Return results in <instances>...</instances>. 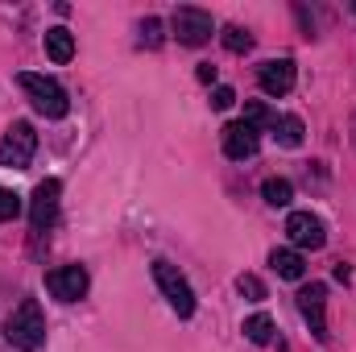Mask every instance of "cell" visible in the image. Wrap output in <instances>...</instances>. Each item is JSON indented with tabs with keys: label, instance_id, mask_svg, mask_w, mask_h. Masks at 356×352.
Wrapping results in <instances>:
<instances>
[{
	"label": "cell",
	"instance_id": "1",
	"mask_svg": "<svg viewBox=\"0 0 356 352\" xmlns=\"http://www.w3.org/2000/svg\"><path fill=\"white\" fill-rule=\"evenodd\" d=\"M4 340L21 352H38L46 344V315H42L38 298H21L17 303V311L4 319Z\"/></svg>",
	"mask_w": 356,
	"mask_h": 352
},
{
	"label": "cell",
	"instance_id": "2",
	"mask_svg": "<svg viewBox=\"0 0 356 352\" xmlns=\"http://www.w3.org/2000/svg\"><path fill=\"white\" fill-rule=\"evenodd\" d=\"M17 83H21V91L29 95V104H33L42 116L58 120V116H67V112H71V99H67V91L58 88L50 75H38V71H21V75H17Z\"/></svg>",
	"mask_w": 356,
	"mask_h": 352
},
{
	"label": "cell",
	"instance_id": "3",
	"mask_svg": "<svg viewBox=\"0 0 356 352\" xmlns=\"http://www.w3.org/2000/svg\"><path fill=\"white\" fill-rule=\"evenodd\" d=\"M170 29H175V38L182 46H203V42H211L216 21H211V13H203L195 4H182L175 17H170Z\"/></svg>",
	"mask_w": 356,
	"mask_h": 352
},
{
	"label": "cell",
	"instance_id": "4",
	"mask_svg": "<svg viewBox=\"0 0 356 352\" xmlns=\"http://www.w3.org/2000/svg\"><path fill=\"white\" fill-rule=\"evenodd\" d=\"M33 150H38V133H33V125L17 120V125L4 133V141H0V166L25 170V166L33 162Z\"/></svg>",
	"mask_w": 356,
	"mask_h": 352
},
{
	"label": "cell",
	"instance_id": "5",
	"mask_svg": "<svg viewBox=\"0 0 356 352\" xmlns=\"http://www.w3.org/2000/svg\"><path fill=\"white\" fill-rule=\"evenodd\" d=\"M154 282L162 286L166 303L175 307L182 319H186V315H195V290L186 286V278H182V273H178L170 262H154Z\"/></svg>",
	"mask_w": 356,
	"mask_h": 352
},
{
	"label": "cell",
	"instance_id": "6",
	"mask_svg": "<svg viewBox=\"0 0 356 352\" xmlns=\"http://www.w3.org/2000/svg\"><path fill=\"white\" fill-rule=\"evenodd\" d=\"M88 286H91V278L83 265H58V269L46 273V290L54 298H63V303H79L88 294Z\"/></svg>",
	"mask_w": 356,
	"mask_h": 352
},
{
	"label": "cell",
	"instance_id": "7",
	"mask_svg": "<svg viewBox=\"0 0 356 352\" xmlns=\"http://www.w3.org/2000/svg\"><path fill=\"white\" fill-rule=\"evenodd\" d=\"M58 195H63V182L58 178L38 182V191L29 199V224H33V232H46L58 220Z\"/></svg>",
	"mask_w": 356,
	"mask_h": 352
},
{
	"label": "cell",
	"instance_id": "8",
	"mask_svg": "<svg viewBox=\"0 0 356 352\" xmlns=\"http://www.w3.org/2000/svg\"><path fill=\"white\" fill-rule=\"evenodd\" d=\"M298 311L311 323V336L327 340V286L323 282H311V286L298 290Z\"/></svg>",
	"mask_w": 356,
	"mask_h": 352
},
{
	"label": "cell",
	"instance_id": "9",
	"mask_svg": "<svg viewBox=\"0 0 356 352\" xmlns=\"http://www.w3.org/2000/svg\"><path fill=\"white\" fill-rule=\"evenodd\" d=\"M286 237H290L294 249H323V241H327L323 220L311 216V211H290V220H286Z\"/></svg>",
	"mask_w": 356,
	"mask_h": 352
},
{
	"label": "cell",
	"instance_id": "10",
	"mask_svg": "<svg viewBox=\"0 0 356 352\" xmlns=\"http://www.w3.org/2000/svg\"><path fill=\"white\" fill-rule=\"evenodd\" d=\"M257 145H261V133H257L253 125H245V120H232V125L224 129V154H228L232 162H245V158H253V154H257Z\"/></svg>",
	"mask_w": 356,
	"mask_h": 352
},
{
	"label": "cell",
	"instance_id": "11",
	"mask_svg": "<svg viewBox=\"0 0 356 352\" xmlns=\"http://www.w3.org/2000/svg\"><path fill=\"white\" fill-rule=\"evenodd\" d=\"M257 83L266 95H286V91L294 88V63L290 58H269L257 67Z\"/></svg>",
	"mask_w": 356,
	"mask_h": 352
},
{
	"label": "cell",
	"instance_id": "12",
	"mask_svg": "<svg viewBox=\"0 0 356 352\" xmlns=\"http://www.w3.org/2000/svg\"><path fill=\"white\" fill-rule=\"evenodd\" d=\"M269 265H273L277 278H286V282H298V278L307 273V262H302L298 249H273V253H269Z\"/></svg>",
	"mask_w": 356,
	"mask_h": 352
},
{
	"label": "cell",
	"instance_id": "13",
	"mask_svg": "<svg viewBox=\"0 0 356 352\" xmlns=\"http://www.w3.org/2000/svg\"><path fill=\"white\" fill-rule=\"evenodd\" d=\"M46 54H50L54 63H71V58H75V38H71V29H63V25L46 29Z\"/></svg>",
	"mask_w": 356,
	"mask_h": 352
},
{
	"label": "cell",
	"instance_id": "14",
	"mask_svg": "<svg viewBox=\"0 0 356 352\" xmlns=\"http://www.w3.org/2000/svg\"><path fill=\"white\" fill-rule=\"evenodd\" d=\"M273 137H277V145H286V150H298V145H302V120H298V116H277V125H273Z\"/></svg>",
	"mask_w": 356,
	"mask_h": 352
},
{
	"label": "cell",
	"instance_id": "15",
	"mask_svg": "<svg viewBox=\"0 0 356 352\" xmlns=\"http://www.w3.org/2000/svg\"><path fill=\"white\" fill-rule=\"evenodd\" d=\"M261 195H266L269 207H290V199H294V186H290L286 178H266V182H261Z\"/></svg>",
	"mask_w": 356,
	"mask_h": 352
},
{
	"label": "cell",
	"instance_id": "16",
	"mask_svg": "<svg viewBox=\"0 0 356 352\" xmlns=\"http://www.w3.org/2000/svg\"><path fill=\"white\" fill-rule=\"evenodd\" d=\"M245 336H249L253 344H269V340H273V319H269L266 311L249 315V319H245Z\"/></svg>",
	"mask_w": 356,
	"mask_h": 352
},
{
	"label": "cell",
	"instance_id": "17",
	"mask_svg": "<svg viewBox=\"0 0 356 352\" xmlns=\"http://www.w3.org/2000/svg\"><path fill=\"white\" fill-rule=\"evenodd\" d=\"M245 125H253V129L261 133V129H273V125H277V116L269 112L261 99H249V104H245Z\"/></svg>",
	"mask_w": 356,
	"mask_h": 352
},
{
	"label": "cell",
	"instance_id": "18",
	"mask_svg": "<svg viewBox=\"0 0 356 352\" xmlns=\"http://www.w3.org/2000/svg\"><path fill=\"white\" fill-rule=\"evenodd\" d=\"M220 38H224V46H228L232 54H249V50H253V33H249V29H241V25H228Z\"/></svg>",
	"mask_w": 356,
	"mask_h": 352
},
{
	"label": "cell",
	"instance_id": "19",
	"mask_svg": "<svg viewBox=\"0 0 356 352\" xmlns=\"http://www.w3.org/2000/svg\"><path fill=\"white\" fill-rule=\"evenodd\" d=\"M236 290H241L249 303H261V298H266V282L253 278V273H241V278H236Z\"/></svg>",
	"mask_w": 356,
	"mask_h": 352
},
{
	"label": "cell",
	"instance_id": "20",
	"mask_svg": "<svg viewBox=\"0 0 356 352\" xmlns=\"http://www.w3.org/2000/svg\"><path fill=\"white\" fill-rule=\"evenodd\" d=\"M17 216H21V195L0 186V220H17Z\"/></svg>",
	"mask_w": 356,
	"mask_h": 352
},
{
	"label": "cell",
	"instance_id": "21",
	"mask_svg": "<svg viewBox=\"0 0 356 352\" xmlns=\"http://www.w3.org/2000/svg\"><path fill=\"white\" fill-rule=\"evenodd\" d=\"M141 46H149V50L162 46V21H158V17H145V21H141Z\"/></svg>",
	"mask_w": 356,
	"mask_h": 352
},
{
	"label": "cell",
	"instance_id": "22",
	"mask_svg": "<svg viewBox=\"0 0 356 352\" xmlns=\"http://www.w3.org/2000/svg\"><path fill=\"white\" fill-rule=\"evenodd\" d=\"M232 104H236V91L232 88H216L211 91V108H216V112H224V108H232Z\"/></svg>",
	"mask_w": 356,
	"mask_h": 352
},
{
	"label": "cell",
	"instance_id": "23",
	"mask_svg": "<svg viewBox=\"0 0 356 352\" xmlns=\"http://www.w3.org/2000/svg\"><path fill=\"white\" fill-rule=\"evenodd\" d=\"M195 75H199V83H216V67H211V63H203Z\"/></svg>",
	"mask_w": 356,
	"mask_h": 352
}]
</instances>
